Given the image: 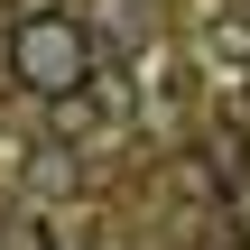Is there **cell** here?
I'll list each match as a JSON object with an SVG mask.
<instances>
[{
    "instance_id": "5b68a950",
    "label": "cell",
    "mask_w": 250,
    "mask_h": 250,
    "mask_svg": "<svg viewBox=\"0 0 250 250\" xmlns=\"http://www.w3.org/2000/svg\"><path fill=\"white\" fill-rule=\"evenodd\" d=\"M111 28H121V37H148V28H158V19H148V9H139V0H111Z\"/></svg>"
},
{
    "instance_id": "6da1fadb",
    "label": "cell",
    "mask_w": 250,
    "mask_h": 250,
    "mask_svg": "<svg viewBox=\"0 0 250 250\" xmlns=\"http://www.w3.org/2000/svg\"><path fill=\"white\" fill-rule=\"evenodd\" d=\"M9 74H19L37 102H65V93H83V83L102 74V37H93L83 19H65V9H28V19L9 28Z\"/></svg>"
},
{
    "instance_id": "3957f363",
    "label": "cell",
    "mask_w": 250,
    "mask_h": 250,
    "mask_svg": "<svg viewBox=\"0 0 250 250\" xmlns=\"http://www.w3.org/2000/svg\"><path fill=\"white\" fill-rule=\"evenodd\" d=\"M204 65H223V74H250V9H213V28H204Z\"/></svg>"
},
{
    "instance_id": "277c9868",
    "label": "cell",
    "mask_w": 250,
    "mask_h": 250,
    "mask_svg": "<svg viewBox=\"0 0 250 250\" xmlns=\"http://www.w3.org/2000/svg\"><path fill=\"white\" fill-rule=\"evenodd\" d=\"M158 102H167V111L195 102V65H158Z\"/></svg>"
},
{
    "instance_id": "7a4b0ae2",
    "label": "cell",
    "mask_w": 250,
    "mask_h": 250,
    "mask_svg": "<svg viewBox=\"0 0 250 250\" xmlns=\"http://www.w3.org/2000/svg\"><path fill=\"white\" fill-rule=\"evenodd\" d=\"M121 121H130V83H121L111 65H102L83 93H65V102H56V130H65V139H111Z\"/></svg>"
}]
</instances>
